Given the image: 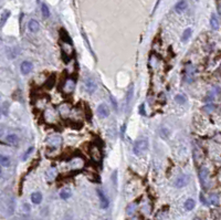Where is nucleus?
I'll return each instance as SVG.
<instances>
[{"instance_id": "1", "label": "nucleus", "mask_w": 221, "mask_h": 220, "mask_svg": "<svg viewBox=\"0 0 221 220\" xmlns=\"http://www.w3.org/2000/svg\"><path fill=\"white\" fill-rule=\"evenodd\" d=\"M148 148V140L146 138H142L135 142L133 146V152L135 155H141Z\"/></svg>"}, {"instance_id": "2", "label": "nucleus", "mask_w": 221, "mask_h": 220, "mask_svg": "<svg viewBox=\"0 0 221 220\" xmlns=\"http://www.w3.org/2000/svg\"><path fill=\"white\" fill-rule=\"evenodd\" d=\"M62 137H61V135H59V134H52V135H49L48 137H46V143L49 146H52V147H59L60 145L62 144Z\"/></svg>"}, {"instance_id": "3", "label": "nucleus", "mask_w": 221, "mask_h": 220, "mask_svg": "<svg viewBox=\"0 0 221 220\" xmlns=\"http://www.w3.org/2000/svg\"><path fill=\"white\" fill-rule=\"evenodd\" d=\"M199 179H200V182L204 188H209L210 187V182H209V170L208 168L206 167H202L200 170H199Z\"/></svg>"}, {"instance_id": "4", "label": "nucleus", "mask_w": 221, "mask_h": 220, "mask_svg": "<svg viewBox=\"0 0 221 220\" xmlns=\"http://www.w3.org/2000/svg\"><path fill=\"white\" fill-rule=\"evenodd\" d=\"M69 165H70V168H71L72 170H80L84 167L85 161H84V159L82 158V157L75 156L72 158L71 161H70Z\"/></svg>"}, {"instance_id": "5", "label": "nucleus", "mask_w": 221, "mask_h": 220, "mask_svg": "<svg viewBox=\"0 0 221 220\" xmlns=\"http://www.w3.org/2000/svg\"><path fill=\"white\" fill-rule=\"evenodd\" d=\"M14 210H16V198L13 196H10L6 201V212L8 216H12Z\"/></svg>"}, {"instance_id": "6", "label": "nucleus", "mask_w": 221, "mask_h": 220, "mask_svg": "<svg viewBox=\"0 0 221 220\" xmlns=\"http://www.w3.org/2000/svg\"><path fill=\"white\" fill-rule=\"evenodd\" d=\"M96 88H97V84H96V82L94 81V79L88 77V79L84 80V89H85V91H86L88 93H90V94L94 93Z\"/></svg>"}, {"instance_id": "7", "label": "nucleus", "mask_w": 221, "mask_h": 220, "mask_svg": "<svg viewBox=\"0 0 221 220\" xmlns=\"http://www.w3.org/2000/svg\"><path fill=\"white\" fill-rule=\"evenodd\" d=\"M75 85H76V83H75V81L73 79H67V80L64 81V84L62 86L63 92L67 94L72 93L75 90Z\"/></svg>"}, {"instance_id": "8", "label": "nucleus", "mask_w": 221, "mask_h": 220, "mask_svg": "<svg viewBox=\"0 0 221 220\" xmlns=\"http://www.w3.org/2000/svg\"><path fill=\"white\" fill-rule=\"evenodd\" d=\"M90 155L92 157V159L94 161H100L101 158H102V153H101V149L96 145H93L91 149H90Z\"/></svg>"}, {"instance_id": "9", "label": "nucleus", "mask_w": 221, "mask_h": 220, "mask_svg": "<svg viewBox=\"0 0 221 220\" xmlns=\"http://www.w3.org/2000/svg\"><path fill=\"white\" fill-rule=\"evenodd\" d=\"M96 192H97V196H99V198H100V201H101V207L103 208V209H106V208L109 207V199L106 198V196L104 195V192L101 190L100 188H97L96 189Z\"/></svg>"}, {"instance_id": "10", "label": "nucleus", "mask_w": 221, "mask_h": 220, "mask_svg": "<svg viewBox=\"0 0 221 220\" xmlns=\"http://www.w3.org/2000/svg\"><path fill=\"white\" fill-rule=\"evenodd\" d=\"M188 182H189V176L188 175H181V176H179V177L176 179L175 186L178 187V188H183V187H185L187 185Z\"/></svg>"}, {"instance_id": "11", "label": "nucleus", "mask_w": 221, "mask_h": 220, "mask_svg": "<svg viewBox=\"0 0 221 220\" xmlns=\"http://www.w3.org/2000/svg\"><path fill=\"white\" fill-rule=\"evenodd\" d=\"M97 115L100 116L101 119H105L109 115V107L105 105V104H101L97 107Z\"/></svg>"}, {"instance_id": "12", "label": "nucleus", "mask_w": 221, "mask_h": 220, "mask_svg": "<svg viewBox=\"0 0 221 220\" xmlns=\"http://www.w3.org/2000/svg\"><path fill=\"white\" fill-rule=\"evenodd\" d=\"M33 69V64L31 63L30 61H25L21 63V67H20V70L22 74H29Z\"/></svg>"}, {"instance_id": "13", "label": "nucleus", "mask_w": 221, "mask_h": 220, "mask_svg": "<svg viewBox=\"0 0 221 220\" xmlns=\"http://www.w3.org/2000/svg\"><path fill=\"white\" fill-rule=\"evenodd\" d=\"M59 113L61 116H67L71 112V105L67 104V103H64V104H61L59 106Z\"/></svg>"}, {"instance_id": "14", "label": "nucleus", "mask_w": 221, "mask_h": 220, "mask_svg": "<svg viewBox=\"0 0 221 220\" xmlns=\"http://www.w3.org/2000/svg\"><path fill=\"white\" fill-rule=\"evenodd\" d=\"M57 175H58V172H57V169H55L54 167H50V168H48L46 172V178L48 182H53L55 179V177H57Z\"/></svg>"}, {"instance_id": "15", "label": "nucleus", "mask_w": 221, "mask_h": 220, "mask_svg": "<svg viewBox=\"0 0 221 220\" xmlns=\"http://www.w3.org/2000/svg\"><path fill=\"white\" fill-rule=\"evenodd\" d=\"M187 1L186 0H180L179 2H177L175 6V11L176 12H178V13H181V12H184L185 10L187 9Z\"/></svg>"}, {"instance_id": "16", "label": "nucleus", "mask_w": 221, "mask_h": 220, "mask_svg": "<svg viewBox=\"0 0 221 220\" xmlns=\"http://www.w3.org/2000/svg\"><path fill=\"white\" fill-rule=\"evenodd\" d=\"M6 142L10 145H17L19 142V137L16 134H9L6 136Z\"/></svg>"}, {"instance_id": "17", "label": "nucleus", "mask_w": 221, "mask_h": 220, "mask_svg": "<svg viewBox=\"0 0 221 220\" xmlns=\"http://www.w3.org/2000/svg\"><path fill=\"white\" fill-rule=\"evenodd\" d=\"M193 159H195V161H196L197 164L204 159V154H202V152L198 147H196L193 149Z\"/></svg>"}, {"instance_id": "18", "label": "nucleus", "mask_w": 221, "mask_h": 220, "mask_svg": "<svg viewBox=\"0 0 221 220\" xmlns=\"http://www.w3.org/2000/svg\"><path fill=\"white\" fill-rule=\"evenodd\" d=\"M19 52H20V50H19L18 47L9 49V50L7 51V58H8V59H13V58H16V56L19 54Z\"/></svg>"}, {"instance_id": "19", "label": "nucleus", "mask_w": 221, "mask_h": 220, "mask_svg": "<svg viewBox=\"0 0 221 220\" xmlns=\"http://www.w3.org/2000/svg\"><path fill=\"white\" fill-rule=\"evenodd\" d=\"M31 201H32L34 205H39V203H41V201H42L41 192H33V194L31 195Z\"/></svg>"}, {"instance_id": "20", "label": "nucleus", "mask_w": 221, "mask_h": 220, "mask_svg": "<svg viewBox=\"0 0 221 220\" xmlns=\"http://www.w3.org/2000/svg\"><path fill=\"white\" fill-rule=\"evenodd\" d=\"M28 27H29V30L31 32H38V31H39V28H40V25H39V22H38L37 20H31V21L29 22Z\"/></svg>"}, {"instance_id": "21", "label": "nucleus", "mask_w": 221, "mask_h": 220, "mask_svg": "<svg viewBox=\"0 0 221 220\" xmlns=\"http://www.w3.org/2000/svg\"><path fill=\"white\" fill-rule=\"evenodd\" d=\"M134 88L133 85L129 88L128 92H127V95H126V107H127V110L129 109V105H130V101H132V98H133V93H134Z\"/></svg>"}, {"instance_id": "22", "label": "nucleus", "mask_w": 221, "mask_h": 220, "mask_svg": "<svg viewBox=\"0 0 221 220\" xmlns=\"http://www.w3.org/2000/svg\"><path fill=\"white\" fill-rule=\"evenodd\" d=\"M210 25H211V28H212L213 30H218V28H219V20H218V17L216 14H212V16H211Z\"/></svg>"}, {"instance_id": "23", "label": "nucleus", "mask_w": 221, "mask_h": 220, "mask_svg": "<svg viewBox=\"0 0 221 220\" xmlns=\"http://www.w3.org/2000/svg\"><path fill=\"white\" fill-rule=\"evenodd\" d=\"M209 203H211V205H213V206H218V205L220 203V198H219V196L216 195V194L210 195L209 196Z\"/></svg>"}, {"instance_id": "24", "label": "nucleus", "mask_w": 221, "mask_h": 220, "mask_svg": "<svg viewBox=\"0 0 221 220\" xmlns=\"http://www.w3.org/2000/svg\"><path fill=\"white\" fill-rule=\"evenodd\" d=\"M71 197V190L69 188H63L62 190L60 191V198L61 199H67Z\"/></svg>"}, {"instance_id": "25", "label": "nucleus", "mask_w": 221, "mask_h": 220, "mask_svg": "<svg viewBox=\"0 0 221 220\" xmlns=\"http://www.w3.org/2000/svg\"><path fill=\"white\" fill-rule=\"evenodd\" d=\"M0 163H1V166L2 167H9L11 165V161H10V157L8 156H1L0 158Z\"/></svg>"}, {"instance_id": "26", "label": "nucleus", "mask_w": 221, "mask_h": 220, "mask_svg": "<svg viewBox=\"0 0 221 220\" xmlns=\"http://www.w3.org/2000/svg\"><path fill=\"white\" fill-rule=\"evenodd\" d=\"M195 205H196V203H195L193 199H187L186 203H185V208L190 211V210H192V209L195 208Z\"/></svg>"}, {"instance_id": "27", "label": "nucleus", "mask_w": 221, "mask_h": 220, "mask_svg": "<svg viewBox=\"0 0 221 220\" xmlns=\"http://www.w3.org/2000/svg\"><path fill=\"white\" fill-rule=\"evenodd\" d=\"M9 113V103L8 102H4L1 105V114L4 116H8Z\"/></svg>"}, {"instance_id": "28", "label": "nucleus", "mask_w": 221, "mask_h": 220, "mask_svg": "<svg viewBox=\"0 0 221 220\" xmlns=\"http://www.w3.org/2000/svg\"><path fill=\"white\" fill-rule=\"evenodd\" d=\"M214 110H216V106L213 105V104H211V103L204 106V111L206 112V113H209V114H210V113H212Z\"/></svg>"}, {"instance_id": "29", "label": "nucleus", "mask_w": 221, "mask_h": 220, "mask_svg": "<svg viewBox=\"0 0 221 220\" xmlns=\"http://www.w3.org/2000/svg\"><path fill=\"white\" fill-rule=\"evenodd\" d=\"M190 35H191V29H190V28H188V29H186L184 31L181 40H183V41H187L188 39L190 38Z\"/></svg>"}, {"instance_id": "30", "label": "nucleus", "mask_w": 221, "mask_h": 220, "mask_svg": "<svg viewBox=\"0 0 221 220\" xmlns=\"http://www.w3.org/2000/svg\"><path fill=\"white\" fill-rule=\"evenodd\" d=\"M135 210H136V205L135 203H130L128 207H127V209H126V212H127L128 216H130V215H133L134 212H135Z\"/></svg>"}, {"instance_id": "31", "label": "nucleus", "mask_w": 221, "mask_h": 220, "mask_svg": "<svg viewBox=\"0 0 221 220\" xmlns=\"http://www.w3.org/2000/svg\"><path fill=\"white\" fill-rule=\"evenodd\" d=\"M42 14H43V17L44 18H49L50 17V10H49V8L46 7V4H42Z\"/></svg>"}, {"instance_id": "32", "label": "nucleus", "mask_w": 221, "mask_h": 220, "mask_svg": "<svg viewBox=\"0 0 221 220\" xmlns=\"http://www.w3.org/2000/svg\"><path fill=\"white\" fill-rule=\"evenodd\" d=\"M34 151V147H30L28 148L27 151H25V153L23 154V156H22V161H25V159H28V157L32 154V152Z\"/></svg>"}, {"instance_id": "33", "label": "nucleus", "mask_w": 221, "mask_h": 220, "mask_svg": "<svg viewBox=\"0 0 221 220\" xmlns=\"http://www.w3.org/2000/svg\"><path fill=\"white\" fill-rule=\"evenodd\" d=\"M175 101L177 102L178 104H184L185 102H186V98H185L184 95H181V94H178V95L175 96Z\"/></svg>"}, {"instance_id": "34", "label": "nucleus", "mask_w": 221, "mask_h": 220, "mask_svg": "<svg viewBox=\"0 0 221 220\" xmlns=\"http://www.w3.org/2000/svg\"><path fill=\"white\" fill-rule=\"evenodd\" d=\"M10 16V12L9 11H4V13H2V19H1V25H4V22H6V20L8 19V17Z\"/></svg>"}, {"instance_id": "35", "label": "nucleus", "mask_w": 221, "mask_h": 220, "mask_svg": "<svg viewBox=\"0 0 221 220\" xmlns=\"http://www.w3.org/2000/svg\"><path fill=\"white\" fill-rule=\"evenodd\" d=\"M165 213H164L163 211L158 212L157 215H156V217H155V220H164V218H165Z\"/></svg>"}, {"instance_id": "36", "label": "nucleus", "mask_w": 221, "mask_h": 220, "mask_svg": "<svg viewBox=\"0 0 221 220\" xmlns=\"http://www.w3.org/2000/svg\"><path fill=\"white\" fill-rule=\"evenodd\" d=\"M111 101H112V104L114 105V109L115 110H118V105H117V102H116V100H115V98L113 96V95H111Z\"/></svg>"}, {"instance_id": "37", "label": "nucleus", "mask_w": 221, "mask_h": 220, "mask_svg": "<svg viewBox=\"0 0 221 220\" xmlns=\"http://www.w3.org/2000/svg\"><path fill=\"white\" fill-rule=\"evenodd\" d=\"M139 113H141V115H142V116H146V112H145V105H144V104H142V105L139 106Z\"/></svg>"}, {"instance_id": "38", "label": "nucleus", "mask_w": 221, "mask_h": 220, "mask_svg": "<svg viewBox=\"0 0 221 220\" xmlns=\"http://www.w3.org/2000/svg\"><path fill=\"white\" fill-rule=\"evenodd\" d=\"M213 140H216V142H218V143H221V133L220 134H217V135L214 136Z\"/></svg>"}, {"instance_id": "39", "label": "nucleus", "mask_w": 221, "mask_h": 220, "mask_svg": "<svg viewBox=\"0 0 221 220\" xmlns=\"http://www.w3.org/2000/svg\"><path fill=\"white\" fill-rule=\"evenodd\" d=\"M200 201H201L202 203H204V205H208V201L206 200V198H204V196L202 195V194L200 195Z\"/></svg>"}, {"instance_id": "40", "label": "nucleus", "mask_w": 221, "mask_h": 220, "mask_svg": "<svg viewBox=\"0 0 221 220\" xmlns=\"http://www.w3.org/2000/svg\"><path fill=\"white\" fill-rule=\"evenodd\" d=\"M23 210L27 212H29L30 211V207H29V205L28 203H23Z\"/></svg>"}, {"instance_id": "41", "label": "nucleus", "mask_w": 221, "mask_h": 220, "mask_svg": "<svg viewBox=\"0 0 221 220\" xmlns=\"http://www.w3.org/2000/svg\"><path fill=\"white\" fill-rule=\"evenodd\" d=\"M193 220H200V219H199V218H195Z\"/></svg>"}]
</instances>
